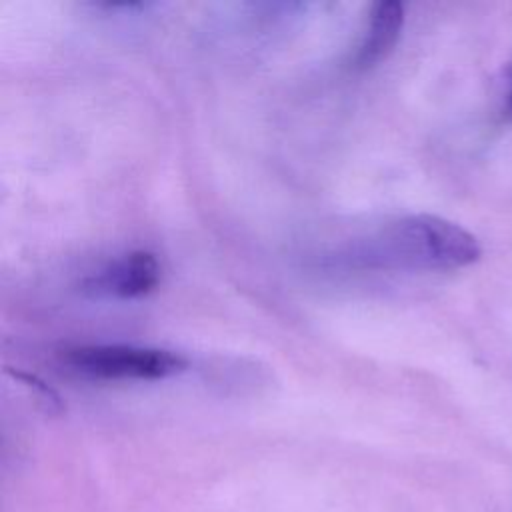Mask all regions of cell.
Returning <instances> with one entry per match:
<instances>
[{"instance_id":"5","label":"cell","mask_w":512,"mask_h":512,"mask_svg":"<svg viewBox=\"0 0 512 512\" xmlns=\"http://www.w3.org/2000/svg\"><path fill=\"white\" fill-rule=\"evenodd\" d=\"M14 378H18L20 382H24L34 394H36V398L44 404V408H46V412H50V414H56V412H62V402H60V396L48 386V384H44L42 380H38L36 376H30V374H24V372H12V370H8Z\"/></svg>"},{"instance_id":"6","label":"cell","mask_w":512,"mask_h":512,"mask_svg":"<svg viewBox=\"0 0 512 512\" xmlns=\"http://www.w3.org/2000/svg\"><path fill=\"white\" fill-rule=\"evenodd\" d=\"M502 88H500V96H502V106L506 116L512 118V58L506 62L504 70H502V80H500Z\"/></svg>"},{"instance_id":"4","label":"cell","mask_w":512,"mask_h":512,"mask_svg":"<svg viewBox=\"0 0 512 512\" xmlns=\"http://www.w3.org/2000/svg\"><path fill=\"white\" fill-rule=\"evenodd\" d=\"M404 28V4L396 0L376 2L368 16V28L352 58L356 70H368L382 62L396 46Z\"/></svg>"},{"instance_id":"2","label":"cell","mask_w":512,"mask_h":512,"mask_svg":"<svg viewBox=\"0 0 512 512\" xmlns=\"http://www.w3.org/2000/svg\"><path fill=\"white\" fill-rule=\"evenodd\" d=\"M62 362L76 374L98 380H162L188 368L184 356L132 344H88L68 348Z\"/></svg>"},{"instance_id":"3","label":"cell","mask_w":512,"mask_h":512,"mask_svg":"<svg viewBox=\"0 0 512 512\" xmlns=\"http://www.w3.org/2000/svg\"><path fill=\"white\" fill-rule=\"evenodd\" d=\"M160 282V264L152 252H128L82 282L92 296H112L122 300L142 298Z\"/></svg>"},{"instance_id":"1","label":"cell","mask_w":512,"mask_h":512,"mask_svg":"<svg viewBox=\"0 0 512 512\" xmlns=\"http://www.w3.org/2000/svg\"><path fill=\"white\" fill-rule=\"evenodd\" d=\"M480 256L478 238L460 224L436 214H408L376 230L346 258L360 268L450 272Z\"/></svg>"}]
</instances>
